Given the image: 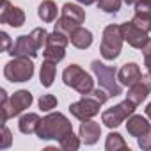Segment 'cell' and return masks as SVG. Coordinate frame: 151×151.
<instances>
[{
	"mask_svg": "<svg viewBox=\"0 0 151 151\" xmlns=\"http://www.w3.org/2000/svg\"><path fill=\"white\" fill-rule=\"evenodd\" d=\"M36 133H37V137L41 140L53 139V140H59L60 142L66 135L73 133V124L69 123V119L64 114L55 112V114H48L46 117L41 119Z\"/></svg>",
	"mask_w": 151,
	"mask_h": 151,
	"instance_id": "1",
	"label": "cell"
},
{
	"mask_svg": "<svg viewBox=\"0 0 151 151\" xmlns=\"http://www.w3.org/2000/svg\"><path fill=\"white\" fill-rule=\"evenodd\" d=\"M0 98H2V105H0V112H2V117H0V123L6 124V121L9 117L20 116L25 109H29L32 105V93L22 89L16 91L11 98H7V93L4 89H0Z\"/></svg>",
	"mask_w": 151,
	"mask_h": 151,
	"instance_id": "2",
	"label": "cell"
},
{
	"mask_svg": "<svg viewBox=\"0 0 151 151\" xmlns=\"http://www.w3.org/2000/svg\"><path fill=\"white\" fill-rule=\"evenodd\" d=\"M62 82L68 87H71V89H75L77 93H80V94H89L94 89L93 77H91L87 71H84L78 64H69L62 71Z\"/></svg>",
	"mask_w": 151,
	"mask_h": 151,
	"instance_id": "3",
	"label": "cell"
},
{
	"mask_svg": "<svg viewBox=\"0 0 151 151\" xmlns=\"http://www.w3.org/2000/svg\"><path fill=\"white\" fill-rule=\"evenodd\" d=\"M123 32H121V25H107L103 30V37H101V45H100V52L101 57L107 60H114L119 57L121 48H123Z\"/></svg>",
	"mask_w": 151,
	"mask_h": 151,
	"instance_id": "4",
	"label": "cell"
},
{
	"mask_svg": "<svg viewBox=\"0 0 151 151\" xmlns=\"http://www.w3.org/2000/svg\"><path fill=\"white\" fill-rule=\"evenodd\" d=\"M84 20H86V11L80 6H77V4L68 2V4L62 6V16L57 20L55 30L62 32V34H66L69 37V34L77 27H80L84 23Z\"/></svg>",
	"mask_w": 151,
	"mask_h": 151,
	"instance_id": "5",
	"label": "cell"
},
{
	"mask_svg": "<svg viewBox=\"0 0 151 151\" xmlns=\"http://www.w3.org/2000/svg\"><path fill=\"white\" fill-rule=\"evenodd\" d=\"M34 75V64L30 57H13L6 68H4V77L9 82H27Z\"/></svg>",
	"mask_w": 151,
	"mask_h": 151,
	"instance_id": "6",
	"label": "cell"
},
{
	"mask_svg": "<svg viewBox=\"0 0 151 151\" xmlns=\"http://www.w3.org/2000/svg\"><path fill=\"white\" fill-rule=\"evenodd\" d=\"M91 69L94 71L96 78L100 82V87H103L109 96H119L121 94V86L116 82V77H117V71L110 66H105L103 62L100 60H93L91 62Z\"/></svg>",
	"mask_w": 151,
	"mask_h": 151,
	"instance_id": "7",
	"label": "cell"
},
{
	"mask_svg": "<svg viewBox=\"0 0 151 151\" xmlns=\"http://www.w3.org/2000/svg\"><path fill=\"white\" fill-rule=\"evenodd\" d=\"M135 109H137V105L126 98L124 101L117 103L116 107L107 109V110L101 114V123H103L105 126H109V128H117L121 123H124V121L135 112Z\"/></svg>",
	"mask_w": 151,
	"mask_h": 151,
	"instance_id": "8",
	"label": "cell"
},
{
	"mask_svg": "<svg viewBox=\"0 0 151 151\" xmlns=\"http://www.w3.org/2000/svg\"><path fill=\"white\" fill-rule=\"evenodd\" d=\"M101 105L103 103H100L91 94H82V98L78 101H75V103L69 105V112H71V116H75L80 121H87V119H93L100 112Z\"/></svg>",
	"mask_w": 151,
	"mask_h": 151,
	"instance_id": "9",
	"label": "cell"
},
{
	"mask_svg": "<svg viewBox=\"0 0 151 151\" xmlns=\"http://www.w3.org/2000/svg\"><path fill=\"white\" fill-rule=\"evenodd\" d=\"M39 45L36 43V39L29 34V36H20L16 39V43L13 45V48L9 50V53L13 57H30L34 59L39 52Z\"/></svg>",
	"mask_w": 151,
	"mask_h": 151,
	"instance_id": "10",
	"label": "cell"
},
{
	"mask_svg": "<svg viewBox=\"0 0 151 151\" xmlns=\"http://www.w3.org/2000/svg\"><path fill=\"white\" fill-rule=\"evenodd\" d=\"M0 23H7L11 27H22L25 23V13L20 7H14L9 0H2V9H0Z\"/></svg>",
	"mask_w": 151,
	"mask_h": 151,
	"instance_id": "11",
	"label": "cell"
},
{
	"mask_svg": "<svg viewBox=\"0 0 151 151\" xmlns=\"http://www.w3.org/2000/svg\"><path fill=\"white\" fill-rule=\"evenodd\" d=\"M121 32H123L124 41H126L130 46H133V48H142L144 43L149 39V37H147V32H144L142 29H139L133 22L121 23Z\"/></svg>",
	"mask_w": 151,
	"mask_h": 151,
	"instance_id": "12",
	"label": "cell"
},
{
	"mask_svg": "<svg viewBox=\"0 0 151 151\" xmlns=\"http://www.w3.org/2000/svg\"><path fill=\"white\" fill-rule=\"evenodd\" d=\"M151 93V73L147 71L146 75H142L140 77V80L137 82V84H133L130 89H128V100L130 101H133L137 107L147 98V94Z\"/></svg>",
	"mask_w": 151,
	"mask_h": 151,
	"instance_id": "13",
	"label": "cell"
},
{
	"mask_svg": "<svg viewBox=\"0 0 151 151\" xmlns=\"http://www.w3.org/2000/svg\"><path fill=\"white\" fill-rule=\"evenodd\" d=\"M142 77V73H140V68L135 64V62H126L121 66V69L117 71V80L126 86V87H132L133 84H137Z\"/></svg>",
	"mask_w": 151,
	"mask_h": 151,
	"instance_id": "14",
	"label": "cell"
},
{
	"mask_svg": "<svg viewBox=\"0 0 151 151\" xmlns=\"http://www.w3.org/2000/svg\"><path fill=\"white\" fill-rule=\"evenodd\" d=\"M100 135H101V126L96 121H93V119L82 121V124H80V139H82L84 144H87V146L96 144Z\"/></svg>",
	"mask_w": 151,
	"mask_h": 151,
	"instance_id": "15",
	"label": "cell"
},
{
	"mask_svg": "<svg viewBox=\"0 0 151 151\" xmlns=\"http://www.w3.org/2000/svg\"><path fill=\"white\" fill-rule=\"evenodd\" d=\"M69 41H71L73 46H77L80 50H86V48H89L93 45V34H91V30H87L84 27H77L69 34Z\"/></svg>",
	"mask_w": 151,
	"mask_h": 151,
	"instance_id": "16",
	"label": "cell"
},
{
	"mask_svg": "<svg viewBox=\"0 0 151 151\" xmlns=\"http://www.w3.org/2000/svg\"><path fill=\"white\" fill-rule=\"evenodd\" d=\"M151 124L146 121V117L142 116H137V114H132L128 117V123H126V132L132 135V137H140Z\"/></svg>",
	"mask_w": 151,
	"mask_h": 151,
	"instance_id": "17",
	"label": "cell"
},
{
	"mask_svg": "<svg viewBox=\"0 0 151 151\" xmlns=\"http://www.w3.org/2000/svg\"><path fill=\"white\" fill-rule=\"evenodd\" d=\"M39 123H41V117H39L37 114H34V112H29V114H25V116L20 117V121H18V128H20L22 133L30 135V133H36V132H37Z\"/></svg>",
	"mask_w": 151,
	"mask_h": 151,
	"instance_id": "18",
	"label": "cell"
},
{
	"mask_svg": "<svg viewBox=\"0 0 151 151\" xmlns=\"http://www.w3.org/2000/svg\"><path fill=\"white\" fill-rule=\"evenodd\" d=\"M37 16L45 23H52L57 18V6H55L53 0H43L37 7Z\"/></svg>",
	"mask_w": 151,
	"mask_h": 151,
	"instance_id": "19",
	"label": "cell"
},
{
	"mask_svg": "<svg viewBox=\"0 0 151 151\" xmlns=\"http://www.w3.org/2000/svg\"><path fill=\"white\" fill-rule=\"evenodd\" d=\"M53 80H55V62L45 59L41 71H39V82L43 87H50L53 84Z\"/></svg>",
	"mask_w": 151,
	"mask_h": 151,
	"instance_id": "20",
	"label": "cell"
},
{
	"mask_svg": "<svg viewBox=\"0 0 151 151\" xmlns=\"http://www.w3.org/2000/svg\"><path fill=\"white\" fill-rule=\"evenodd\" d=\"M66 55V46H59V45H53V43H46V46L43 48V57L46 60H52V62H60Z\"/></svg>",
	"mask_w": 151,
	"mask_h": 151,
	"instance_id": "21",
	"label": "cell"
},
{
	"mask_svg": "<svg viewBox=\"0 0 151 151\" xmlns=\"http://www.w3.org/2000/svg\"><path fill=\"white\" fill-rule=\"evenodd\" d=\"M105 149H107V151H119V149L124 151V149H128V144L124 142V139H123L119 133L112 132V133H109V137H107Z\"/></svg>",
	"mask_w": 151,
	"mask_h": 151,
	"instance_id": "22",
	"label": "cell"
},
{
	"mask_svg": "<svg viewBox=\"0 0 151 151\" xmlns=\"http://www.w3.org/2000/svg\"><path fill=\"white\" fill-rule=\"evenodd\" d=\"M59 144H60V147H62L64 151H77V149L80 147V139L75 135V133H69V135H66Z\"/></svg>",
	"mask_w": 151,
	"mask_h": 151,
	"instance_id": "23",
	"label": "cell"
},
{
	"mask_svg": "<svg viewBox=\"0 0 151 151\" xmlns=\"http://www.w3.org/2000/svg\"><path fill=\"white\" fill-rule=\"evenodd\" d=\"M135 16L151 20V0H139L135 4Z\"/></svg>",
	"mask_w": 151,
	"mask_h": 151,
	"instance_id": "24",
	"label": "cell"
},
{
	"mask_svg": "<svg viewBox=\"0 0 151 151\" xmlns=\"http://www.w3.org/2000/svg\"><path fill=\"white\" fill-rule=\"evenodd\" d=\"M98 7L103 11V13H117L119 7H121V0H98Z\"/></svg>",
	"mask_w": 151,
	"mask_h": 151,
	"instance_id": "25",
	"label": "cell"
},
{
	"mask_svg": "<svg viewBox=\"0 0 151 151\" xmlns=\"http://www.w3.org/2000/svg\"><path fill=\"white\" fill-rule=\"evenodd\" d=\"M37 103H39V109H41L43 112H50L52 109L57 107V98H55L53 94H43Z\"/></svg>",
	"mask_w": 151,
	"mask_h": 151,
	"instance_id": "26",
	"label": "cell"
},
{
	"mask_svg": "<svg viewBox=\"0 0 151 151\" xmlns=\"http://www.w3.org/2000/svg\"><path fill=\"white\" fill-rule=\"evenodd\" d=\"M137 142H139V147H140V149H146V151L151 149V126H149L140 137H137Z\"/></svg>",
	"mask_w": 151,
	"mask_h": 151,
	"instance_id": "27",
	"label": "cell"
},
{
	"mask_svg": "<svg viewBox=\"0 0 151 151\" xmlns=\"http://www.w3.org/2000/svg\"><path fill=\"white\" fill-rule=\"evenodd\" d=\"M11 132L6 124H2V142H0V149H7L11 146Z\"/></svg>",
	"mask_w": 151,
	"mask_h": 151,
	"instance_id": "28",
	"label": "cell"
},
{
	"mask_svg": "<svg viewBox=\"0 0 151 151\" xmlns=\"http://www.w3.org/2000/svg\"><path fill=\"white\" fill-rule=\"evenodd\" d=\"M139 29H142L144 32H149L151 30V20H147V18H139V16H133V20H132Z\"/></svg>",
	"mask_w": 151,
	"mask_h": 151,
	"instance_id": "29",
	"label": "cell"
},
{
	"mask_svg": "<svg viewBox=\"0 0 151 151\" xmlns=\"http://www.w3.org/2000/svg\"><path fill=\"white\" fill-rule=\"evenodd\" d=\"M0 37H2V41H4L2 50H4V52H9L13 46H11V39H9V36H7V32H0Z\"/></svg>",
	"mask_w": 151,
	"mask_h": 151,
	"instance_id": "30",
	"label": "cell"
},
{
	"mask_svg": "<svg viewBox=\"0 0 151 151\" xmlns=\"http://www.w3.org/2000/svg\"><path fill=\"white\" fill-rule=\"evenodd\" d=\"M142 50V53H144V57H147V55H151V37L144 43V46L140 48Z\"/></svg>",
	"mask_w": 151,
	"mask_h": 151,
	"instance_id": "31",
	"label": "cell"
},
{
	"mask_svg": "<svg viewBox=\"0 0 151 151\" xmlns=\"http://www.w3.org/2000/svg\"><path fill=\"white\" fill-rule=\"evenodd\" d=\"M144 66H146V68H147V71L151 73V55L144 57Z\"/></svg>",
	"mask_w": 151,
	"mask_h": 151,
	"instance_id": "32",
	"label": "cell"
},
{
	"mask_svg": "<svg viewBox=\"0 0 151 151\" xmlns=\"http://www.w3.org/2000/svg\"><path fill=\"white\" fill-rule=\"evenodd\" d=\"M77 2H80V4H84V6H91V4L98 2V0H77Z\"/></svg>",
	"mask_w": 151,
	"mask_h": 151,
	"instance_id": "33",
	"label": "cell"
},
{
	"mask_svg": "<svg viewBox=\"0 0 151 151\" xmlns=\"http://www.w3.org/2000/svg\"><path fill=\"white\" fill-rule=\"evenodd\" d=\"M144 112H146V116H147V117L151 119V103H147V107L144 109Z\"/></svg>",
	"mask_w": 151,
	"mask_h": 151,
	"instance_id": "34",
	"label": "cell"
},
{
	"mask_svg": "<svg viewBox=\"0 0 151 151\" xmlns=\"http://www.w3.org/2000/svg\"><path fill=\"white\" fill-rule=\"evenodd\" d=\"M139 0H124V4H128V6H133V4H137Z\"/></svg>",
	"mask_w": 151,
	"mask_h": 151,
	"instance_id": "35",
	"label": "cell"
}]
</instances>
